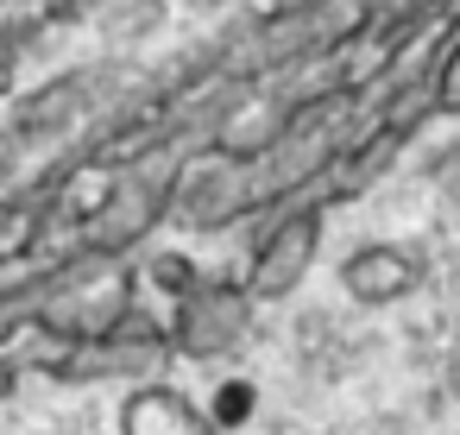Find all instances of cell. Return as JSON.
Listing matches in <instances>:
<instances>
[{"label": "cell", "instance_id": "obj_6", "mask_svg": "<svg viewBox=\"0 0 460 435\" xmlns=\"http://www.w3.org/2000/svg\"><path fill=\"white\" fill-rule=\"evenodd\" d=\"M95 114H108L102 64H89V70H64V76H51V83H39V89L13 95L7 127H13V139H20L26 152H39V146L70 139V133H76V127H89Z\"/></svg>", "mask_w": 460, "mask_h": 435}, {"label": "cell", "instance_id": "obj_16", "mask_svg": "<svg viewBox=\"0 0 460 435\" xmlns=\"http://www.w3.org/2000/svg\"><path fill=\"white\" fill-rule=\"evenodd\" d=\"M102 0H51L45 7V26H76V20H95Z\"/></svg>", "mask_w": 460, "mask_h": 435}, {"label": "cell", "instance_id": "obj_7", "mask_svg": "<svg viewBox=\"0 0 460 435\" xmlns=\"http://www.w3.org/2000/svg\"><path fill=\"white\" fill-rule=\"evenodd\" d=\"M252 215V164H227L215 152H190L183 177H177V202L171 221L190 234H221L234 221Z\"/></svg>", "mask_w": 460, "mask_h": 435}, {"label": "cell", "instance_id": "obj_18", "mask_svg": "<svg viewBox=\"0 0 460 435\" xmlns=\"http://www.w3.org/2000/svg\"><path fill=\"white\" fill-rule=\"evenodd\" d=\"M13 391H20V366H13L7 353H0V404H7Z\"/></svg>", "mask_w": 460, "mask_h": 435}, {"label": "cell", "instance_id": "obj_1", "mask_svg": "<svg viewBox=\"0 0 460 435\" xmlns=\"http://www.w3.org/2000/svg\"><path fill=\"white\" fill-rule=\"evenodd\" d=\"M183 158L190 152H146V158H127L120 171H108V183L70 209V227H76L70 246L83 259H133L171 221Z\"/></svg>", "mask_w": 460, "mask_h": 435}, {"label": "cell", "instance_id": "obj_9", "mask_svg": "<svg viewBox=\"0 0 460 435\" xmlns=\"http://www.w3.org/2000/svg\"><path fill=\"white\" fill-rule=\"evenodd\" d=\"M120 435H221V429L208 404H196L183 385L146 378V385H127L120 397Z\"/></svg>", "mask_w": 460, "mask_h": 435}, {"label": "cell", "instance_id": "obj_10", "mask_svg": "<svg viewBox=\"0 0 460 435\" xmlns=\"http://www.w3.org/2000/svg\"><path fill=\"white\" fill-rule=\"evenodd\" d=\"M158 26H164V0H102L95 7V32L108 45H120V51L146 45Z\"/></svg>", "mask_w": 460, "mask_h": 435}, {"label": "cell", "instance_id": "obj_17", "mask_svg": "<svg viewBox=\"0 0 460 435\" xmlns=\"http://www.w3.org/2000/svg\"><path fill=\"white\" fill-rule=\"evenodd\" d=\"M20 51H26V32H0V95L13 89V70H20Z\"/></svg>", "mask_w": 460, "mask_h": 435}, {"label": "cell", "instance_id": "obj_19", "mask_svg": "<svg viewBox=\"0 0 460 435\" xmlns=\"http://www.w3.org/2000/svg\"><path fill=\"white\" fill-rule=\"evenodd\" d=\"M183 7H190V13H227L234 0H183Z\"/></svg>", "mask_w": 460, "mask_h": 435}, {"label": "cell", "instance_id": "obj_14", "mask_svg": "<svg viewBox=\"0 0 460 435\" xmlns=\"http://www.w3.org/2000/svg\"><path fill=\"white\" fill-rule=\"evenodd\" d=\"M20 164H26V146L13 139V127H7V120H0V196L20 183Z\"/></svg>", "mask_w": 460, "mask_h": 435}, {"label": "cell", "instance_id": "obj_5", "mask_svg": "<svg viewBox=\"0 0 460 435\" xmlns=\"http://www.w3.org/2000/svg\"><path fill=\"white\" fill-rule=\"evenodd\" d=\"M252 290L240 278H202L190 297L171 303L164 328H171V347L177 360H196V366H215V360H234L252 334Z\"/></svg>", "mask_w": 460, "mask_h": 435}, {"label": "cell", "instance_id": "obj_12", "mask_svg": "<svg viewBox=\"0 0 460 435\" xmlns=\"http://www.w3.org/2000/svg\"><path fill=\"white\" fill-rule=\"evenodd\" d=\"M202 278H208V271H202L190 253H177V246H152V253L139 259V284H146V290H158V297H171V303H177V297H190Z\"/></svg>", "mask_w": 460, "mask_h": 435}, {"label": "cell", "instance_id": "obj_13", "mask_svg": "<svg viewBox=\"0 0 460 435\" xmlns=\"http://www.w3.org/2000/svg\"><path fill=\"white\" fill-rule=\"evenodd\" d=\"M252 404H259L252 378H221V391L208 397V416H215V429L227 435V429H240V422L252 416Z\"/></svg>", "mask_w": 460, "mask_h": 435}, {"label": "cell", "instance_id": "obj_3", "mask_svg": "<svg viewBox=\"0 0 460 435\" xmlns=\"http://www.w3.org/2000/svg\"><path fill=\"white\" fill-rule=\"evenodd\" d=\"M139 259H83L76 271H64L39 303H32V334H45L51 347H76L108 334L133 303H139Z\"/></svg>", "mask_w": 460, "mask_h": 435}, {"label": "cell", "instance_id": "obj_8", "mask_svg": "<svg viewBox=\"0 0 460 435\" xmlns=\"http://www.w3.org/2000/svg\"><path fill=\"white\" fill-rule=\"evenodd\" d=\"M334 278L359 309H391L422 284V253L403 246V240H359V246L341 253Z\"/></svg>", "mask_w": 460, "mask_h": 435}, {"label": "cell", "instance_id": "obj_15", "mask_svg": "<svg viewBox=\"0 0 460 435\" xmlns=\"http://www.w3.org/2000/svg\"><path fill=\"white\" fill-rule=\"evenodd\" d=\"M20 334H32V309L26 303H0V353H7Z\"/></svg>", "mask_w": 460, "mask_h": 435}, {"label": "cell", "instance_id": "obj_11", "mask_svg": "<svg viewBox=\"0 0 460 435\" xmlns=\"http://www.w3.org/2000/svg\"><path fill=\"white\" fill-rule=\"evenodd\" d=\"M422 64H429V114L454 120V114H460V26L441 32V39L422 51Z\"/></svg>", "mask_w": 460, "mask_h": 435}, {"label": "cell", "instance_id": "obj_2", "mask_svg": "<svg viewBox=\"0 0 460 435\" xmlns=\"http://www.w3.org/2000/svg\"><path fill=\"white\" fill-rule=\"evenodd\" d=\"M171 360H177V347H171L164 315H152V309L133 303L108 334L76 341V347H51L32 366L51 385H146V378H164Z\"/></svg>", "mask_w": 460, "mask_h": 435}, {"label": "cell", "instance_id": "obj_4", "mask_svg": "<svg viewBox=\"0 0 460 435\" xmlns=\"http://www.w3.org/2000/svg\"><path fill=\"white\" fill-rule=\"evenodd\" d=\"M322 240H328V209H322V202L296 196V202L271 209V215L259 221V234H252V246H246V271H240V284L252 290V303H284V297H296L303 278H309L315 259H322Z\"/></svg>", "mask_w": 460, "mask_h": 435}]
</instances>
